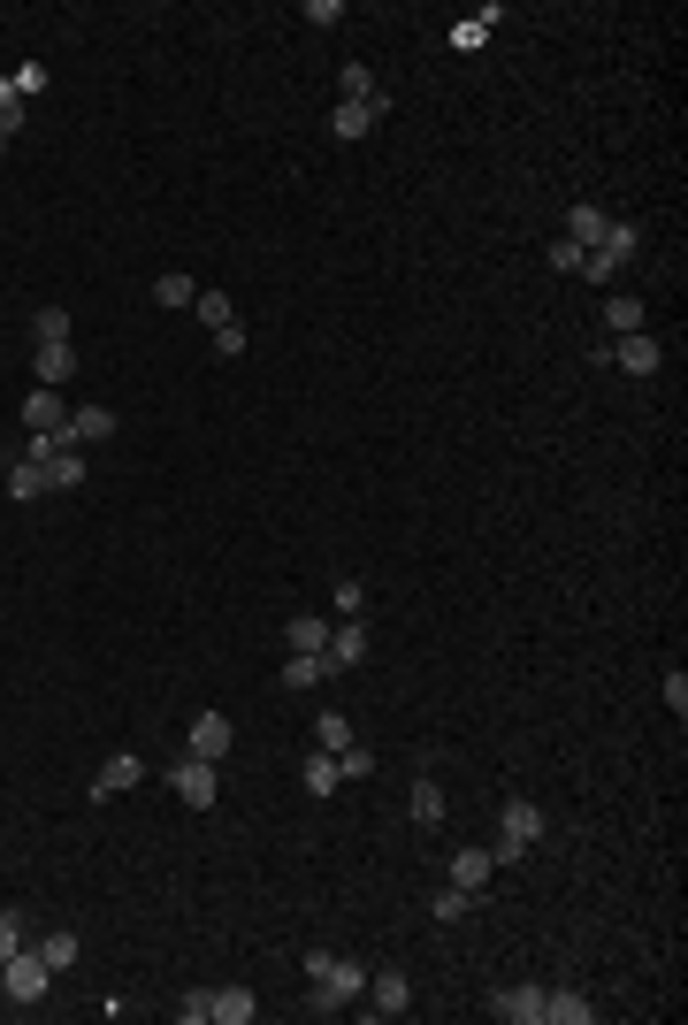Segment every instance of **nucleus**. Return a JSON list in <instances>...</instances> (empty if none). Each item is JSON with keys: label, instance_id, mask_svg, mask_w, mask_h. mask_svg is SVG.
I'll return each mask as SVG.
<instances>
[{"label": "nucleus", "instance_id": "1", "mask_svg": "<svg viewBox=\"0 0 688 1025\" xmlns=\"http://www.w3.org/2000/svg\"><path fill=\"white\" fill-rule=\"evenodd\" d=\"M536 834H544V812H536L528 796H513V804L497 812V842H489V857H497V865H520V857L536 850Z\"/></svg>", "mask_w": 688, "mask_h": 1025}, {"label": "nucleus", "instance_id": "2", "mask_svg": "<svg viewBox=\"0 0 688 1025\" xmlns=\"http://www.w3.org/2000/svg\"><path fill=\"white\" fill-rule=\"evenodd\" d=\"M169 788H176L192 812H206V804L222 796V773H214V757H192V751H184L176 765H169Z\"/></svg>", "mask_w": 688, "mask_h": 1025}, {"label": "nucleus", "instance_id": "3", "mask_svg": "<svg viewBox=\"0 0 688 1025\" xmlns=\"http://www.w3.org/2000/svg\"><path fill=\"white\" fill-rule=\"evenodd\" d=\"M0 979H8V1003H47V987H54V972H47L39 949H16L0 964Z\"/></svg>", "mask_w": 688, "mask_h": 1025}, {"label": "nucleus", "instance_id": "4", "mask_svg": "<svg viewBox=\"0 0 688 1025\" xmlns=\"http://www.w3.org/2000/svg\"><path fill=\"white\" fill-rule=\"evenodd\" d=\"M391 115V92H367V100H337V115H330V131L352 145V138H367L375 123Z\"/></svg>", "mask_w": 688, "mask_h": 1025}, {"label": "nucleus", "instance_id": "5", "mask_svg": "<svg viewBox=\"0 0 688 1025\" xmlns=\"http://www.w3.org/2000/svg\"><path fill=\"white\" fill-rule=\"evenodd\" d=\"M605 360H619L627 375H658V360H666V344L650 338V330H635V338H613V344H605Z\"/></svg>", "mask_w": 688, "mask_h": 1025}, {"label": "nucleus", "instance_id": "6", "mask_svg": "<svg viewBox=\"0 0 688 1025\" xmlns=\"http://www.w3.org/2000/svg\"><path fill=\"white\" fill-rule=\"evenodd\" d=\"M23 429H31V436H69V406H62V391H47V383H39V391L23 399Z\"/></svg>", "mask_w": 688, "mask_h": 1025}, {"label": "nucleus", "instance_id": "7", "mask_svg": "<svg viewBox=\"0 0 688 1025\" xmlns=\"http://www.w3.org/2000/svg\"><path fill=\"white\" fill-rule=\"evenodd\" d=\"M605 230H613V214H605L597 200H574V207H566V245L597 253V245H605Z\"/></svg>", "mask_w": 688, "mask_h": 1025}, {"label": "nucleus", "instance_id": "8", "mask_svg": "<svg viewBox=\"0 0 688 1025\" xmlns=\"http://www.w3.org/2000/svg\"><path fill=\"white\" fill-rule=\"evenodd\" d=\"M230 743H237L230 712H200V720H192V735H184V751H192V757H230Z\"/></svg>", "mask_w": 688, "mask_h": 1025}, {"label": "nucleus", "instance_id": "9", "mask_svg": "<svg viewBox=\"0 0 688 1025\" xmlns=\"http://www.w3.org/2000/svg\"><path fill=\"white\" fill-rule=\"evenodd\" d=\"M367 1011H375V1018H406V1011H413V979H406V972H375V979H367Z\"/></svg>", "mask_w": 688, "mask_h": 1025}, {"label": "nucleus", "instance_id": "10", "mask_svg": "<svg viewBox=\"0 0 688 1025\" xmlns=\"http://www.w3.org/2000/svg\"><path fill=\"white\" fill-rule=\"evenodd\" d=\"M489 1018H505V1025H544V987H497V995H489Z\"/></svg>", "mask_w": 688, "mask_h": 1025}, {"label": "nucleus", "instance_id": "11", "mask_svg": "<svg viewBox=\"0 0 688 1025\" xmlns=\"http://www.w3.org/2000/svg\"><path fill=\"white\" fill-rule=\"evenodd\" d=\"M145 781V757H131V751H115L100 773H92V804H108V796H123V788H138Z\"/></svg>", "mask_w": 688, "mask_h": 1025}, {"label": "nucleus", "instance_id": "12", "mask_svg": "<svg viewBox=\"0 0 688 1025\" xmlns=\"http://www.w3.org/2000/svg\"><path fill=\"white\" fill-rule=\"evenodd\" d=\"M322 659H330V674H352V666L367 659V620H337V627H330V651H322Z\"/></svg>", "mask_w": 688, "mask_h": 1025}, {"label": "nucleus", "instance_id": "13", "mask_svg": "<svg viewBox=\"0 0 688 1025\" xmlns=\"http://www.w3.org/2000/svg\"><path fill=\"white\" fill-rule=\"evenodd\" d=\"M489 873H497V857H489V842H467V850H452V888L482 895V888H489Z\"/></svg>", "mask_w": 688, "mask_h": 1025}, {"label": "nucleus", "instance_id": "14", "mask_svg": "<svg viewBox=\"0 0 688 1025\" xmlns=\"http://www.w3.org/2000/svg\"><path fill=\"white\" fill-rule=\"evenodd\" d=\"M544 1025H597V1003L581 987H544Z\"/></svg>", "mask_w": 688, "mask_h": 1025}, {"label": "nucleus", "instance_id": "15", "mask_svg": "<svg viewBox=\"0 0 688 1025\" xmlns=\"http://www.w3.org/2000/svg\"><path fill=\"white\" fill-rule=\"evenodd\" d=\"M253 1018H261V1003L245 987H206V1025H253Z\"/></svg>", "mask_w": 688, "mask_h": 1025}, {"label": "nucleus", "instance_id": "16", "mask_svg": "<svg viewBox=\"0 0 688 1025\" xmlns=\"http://www.w3.org/2000/svg\"><path fill=\"white\" fill-rule=\"evenodd\" d=\"M635 253H643V222H619V214H613V230H605V245H597V261H605V269H627V261H635Z\"/></svg>", "mask_w": 688, "mask_h": 1025}, {"label": "nucleus", "instance_id": "17", "mask_svg": "<svg viewBox=\"0 0 688 1025\" xmlns=\"http://www.w3.org/2000/svg\"><path fill=\"white\" fill-rule=\"evenodd\" d=\"M31 375H39L47 391H62L69 375H77V344H39V352H31Z\"/></svg>", "mask_w": 688, "mask_h": 1025}, {"label": "nucleus", "instance_id": "18", "mask_svg": "<svg viewBox=\"0 0 688 1025\" xmlns=\"http://www.w3.org/2000/svg\"><path fill=\"white\" fill-rule=\"evenodd\" d=\"M115 436V413L108 406H69V444L84 452V444H108Z\"/></svg>", "mask_w": 688, "mask_h": 1025}, {"label": "nucleus", "instance_id": "19", "mask_svg": "<svg viewBox=\"0 0 688 1025\" xmlns=\"http://www.w3.org/2000/svg\"><path fill=\"white\" fill-rule=\"evenodd\" d=\"M283 643H291V659H314V651H330V620H314V613L283 620Z\"/></svg>", "mask_w": 688, "mask_h": 1025}, {"label": "nucleus", "instance_id": "20", "mask_svg": "<svg viewBox=\"0 0 688 1025\" xmlns=\"http://www.w3.org/2000/svg\"><path fill=\"white\" fill-rule=\"evenodd\" d=\"M39 468H47V490H84V475H92V460H84L77 444H62V452L39 460Z\"/></svg>", "mask_w": 688, "mask_h": 1025}, {"label": "nucleus", "instance_id": "21", "mask_svg": "<svg viewBox=\"0 0 688 1025\" xmlns=\"http://www.w3.org/2000/svg\"><path fill=\"white\" fill-rule=\"evenodd\" d=\"M8 498H16V505H31V498H47V468L16 452V460H8Z\"/></svg>", "mask_w": 688, "mask_h": 1025}, {"label": "nucleus", "instance_id": "22", "mask_svg": "<svg viewBox=\"0 0 688 1025\" xmlns=\"http://www.w3.org/2000/svg\"><path fill=\"white\" fill-rule=\"evenodd\" d=\"M413 826H421V834H436V826H444V788H436L428 773L413 781Z\"/></svg>", "mask_w": 688, "mask_h": 1025}, {"label": "nucleus", "instance_id": "23", "mask_svg": "<svg viewBox=\"0 0 688 1025\" xmlns=\"http://www.w3.org/2000/svg\"><path fill=\"white\" fill-rule=\"evenodd\" d=\"M322 682H337L322 651H314V659H291V666H283V689H291V696H306V689H322Z\"/></svg>", "mask_w": 688, "mask_h": 1025}, {"label": "nucleus", "instance_id": "24", "mask_svg": "<svg viewBox=\"0 0 688 1025\" xmlns=\"http://www.w3.org/2000/svg\"><path fill=\"white\" fill-rule=\"evenodd\" d=\"M31 949H39V957H47V972H54V979H62L69 964L84 957V942H77V934H69V926H62V934H47V942H31Z\"/></svg>", "mask_w": 688, "mask_h": 1025}, {"label": "nucleus", "instance_id": "25", "mask_svg": "<svg viewBox=\"0 0 688 1025\" xmlns=\"http://www.w3.org/2000/svg\"><path fill=\"white\" fill-rule=\"evenodd\" d=\"M467 911H475V895H467V888H436V895H428V918H436V926H459Z\"/></svg>", "mask_w": 688, "mask_h": 1025}, {"label": "nucleus", "instance_id": "26", "mask_svg": "<svg viewBox=\"0 0 688 1025\" xmlns=\"http://www.w3.org/2000/svg\"><path fill=\"white\" fill-rule=\"evenodd\" d=\"M605 330H613V338H635V330H643V299H627V291L605 299Z\"/></svg>", "mask_w": 688, "mask_h": 1025}, {"label": "nucleus", "instance_id": "27", "mask_svg": "<svg viewBox=\"0 0 688 1025\" xmlns=\"http://www.w3.org/2000/svg\"><path fill=\"white\" fill-rule=\"evenodd\" d=\"M153 299H161V307H192V299H200V283H192L184 269H169V275H153Z\"/></svg>", "mask_w": 688, "mask_h": 1025}, {"label": "nucleus", "instance_id": "28", "mask_svg": "<svg viewBox=\"0 0 688 1025\" xmlns=\"http://www.w3.org/2000/svg\"><path fill=\"white\" fill-rule=\"evenodd\" d=\"M31 344H69V314H62V307H39V314H31Z\"/></svg>", "mask_w": 688, "mask_h": 1025}, {"label": "nucleus", "instance_id": "29", "mask_svg": "<svg viewBox=\"0 0 688 1025\" xmlns=\"http://www.w3.org/2000/svg\"><path fill=\"white\" fill-rule=\"evenodd\" d=\"M337 781H344V773H337V757H330V751L306 757V796H337Z\"/></svg>", "mask_w": 688, "mask_h": 1025}, {"label": "nucleus", "instance_id": "30", "mask_svg": "<svg viewBox=\"0 0 688 1025\" xmlns=\"http://www.w3.org/2000/svg\"><path fill=\"white\" fill-rule=\"evenodd\" d=\"M192 314H200L206 330H222V322H237V307H230V291H200V299H192Z\"/></svg>", "mask_w": 688, "mask_h": 1025}, {"label": "nucleus", "instance_id": "31", "mask_svg": "<svg viewBox=\"0 0 688 1025\" xmlns=\"http://www.w3.org/2000/svg\"><path fill=\"white\" fill-rule=\"evenodd\" d=\"M314 743H322V751H344V743H360V735H352L344 712H322V720H314Z\"/></svg>", "mask_w": 688, "mask_h": 1025}, {"label": "nucleus", "instance_id": "32", "mask_svg": "<svg viewBox=\"0 0 688 1025\" xmlns=\"http://www.w3.org/2000/svg\"><path fill=\"white\" fill-rule=\"evenodd\" d=\"M23 115H31V108H23V100H16V84L0 77V145H8V138L23 131Z\"/></svg>", "mask_w": 688, "mask_h": 1025}, {"label": "nucleus", "instance_id": "33", "mask_svg": "<svg viewBox=\"0 0 688 1025\" xmlns=\"http://www.w3.org/2000/svg\"><path fill=\"white\" fill-rule=\"evenodd\" d=\"M337 757V773L344 781H360V773H375V757H367V743H344V751H330Z\"/></svg>", "mask_w": 688, "mask_h": 1025}, {"label": "nucleus", "instance_id": "34", "mask_svg": "<svg viewBox=\"0 0 688 1025\" xmlns=\"http://www.w3.org/2000/svg\"><path fill=\"white\" fill-rule=\"evenodd\" d=\"M16 949H31V942H23V911H0V964L16 957Z\"/></svg>", "mask_w": 688, "mask_h": 1025}, {"label": "nucleus", "instance_id": "35", "mask_svg": "<svg viewBox=\"0 0 688 1025\" xmlns=\"http://www.w3.org/2000/svg\"><path fill=\"white\" fill-rule=\"evenodd\" d=\"M337 84H344V100H367V92H383V84L367 77V62H344V77H337Z\"/></svg>", "mask_w": 688, "mask_h": 1025}, {"label": "nucleus", "instance_id": "36", "mask_svg": "<svg viewBox=\"0 0 688 1025\" xmlns=\"http://www.w3.org/2000/svg\"><path fill=\"white\" fill-rule=\"evenodd\" d=\"M8 84H16V100L31 108V92H47V69H39V62H23V69H16V77H8Z\"/></svg>", "mask_w": 688, "mask_h": 1025}, {"label": "nucleus", "instance_id": "37", "mask_svg": "<svg viewBox=\"0 0 688 1025\" xmlns=\"http://www.w3.org/2000/svg\"><path fill=\"white\" fill-rule=\"evenodd\" d=\"M581 261H589L581 245H566V238H550V269H558V275H581Z\"/></svg>", "mask_w": 688, "mask_h": 1025}, {"label": "nucleus", "instance_id": "38", "mask_svg": "<svg viewBox=\"0 0 688 1025\" xmlns=\"http://www.w3.org/2000/svg\"><path fill=\"white\" fill-rule=\"evenodd\" d=\"M360 605H367V590L360 582H337V620H360Z\"/></svg>", "mask_w": 688, "mask_h": 1025}, {"label": "nucleus", "instance_id": "39", "mask_svg": "<svg viewBox=\"0 0 688 1025\" xmlns=\"http://www.w3.org/2000/svg\"><path fill=\"white\" fill-rule=\"evenodd\" d=\"M666 704H674V720H688V674H681V666L666 674Z\"/></svg>", "mask_w": 688, "mask_h": 1025}, {"label": "nucleus", "instance_id": "40", "mask_svg": "<svg viewBox=\"0 0 688 1025\" xmlns=\"http://www.w3.org/2000/svg\"><path fill=\"white\" fill-rule=\"evenodd\" d=\"M214 352H222V360H237V352H245V330H237V322H222V330H214Z\"/></svg>", "mask_w": 688, "mask_h": 1025}, {"label": "nucleus", "instance_id": "41", "mask_svg": "<svg viewBox=\"0 0 688 1025\" xmlns=\"http://www.w3.org/2000/svg\"><path fill=\"white\" fill-rule=\"evenodd\" d=\"M176 1018H184V1025H206V987H192V995L176 1003Z\"/></svg>", "mask_w": 688, "mask_h": 1025}, {"label": "nucleus", "instance_id": "42", "mask_svg": "<svg viewBox=\"0 0 688 1025\" xmlns=\"http://www.w3.org/2000/svg\"><path fill=\"white\" fill-rule=\"evenodd\" d=\"M306 23H322V31H330V23H344V0H314V8H306Z\"/></svg>", "mask_w": 688, "mask_h": 1025}, {"label": "nucleus", "instance_id": "43", "mask_svg": "<svg viewBox=\"0 0 688 1025\" xmlns=\"http://www.w3.org/2000/svg\"><path fill=\"white\" fill-rule=\"evenodd\" d=\"M0 1003H8V979H0Z\"/></svg>", "mask_w": 688, "mask_h": 1025}]
</instances>
